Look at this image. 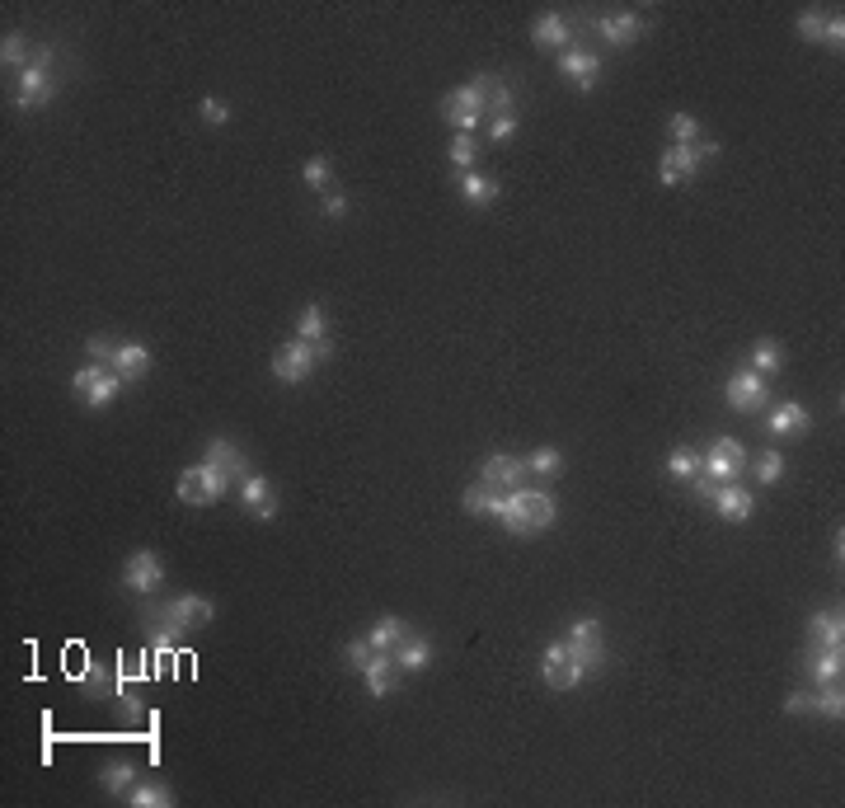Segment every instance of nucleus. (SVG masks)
Here are the masks:
<instances>
[{
    "mask_svg": "<svg viewBox=\"0 0 845 808\" xmlns=\"http://www.w3.org/2000/svg\"><path fill=\"white\" fill-rule=\"evenodd\" d=\"M498 522H503L512 536H540V531H550L554 527V498H550V489H536V484L507 489Z\"/></svg>",
    "mask_w": 845,
    "mask_h": 808,
    "instance_id": "1",
    "label": "nucleus"
},
{
    "mask_svg": "<svg viewBox=\"0 0 845 808\" xmlns=\"http://www.w3.org/2000/svg\"><path fill=\"white\" fill-rule=\"evenodd\" d=\"M212 616H216V606L207 602V597L184 592V597H165L160 606H151V611H146V625H151L155 635L184 639V635H193V630H202Z\"/></svg>",
    "mask_w": 845,
    "mask_h": 808,
    "instance_id": "2",
    "label": "nucleus"
},
{
    "mask_svg": "<svg viewBox=\"0 0 845 808\" xmlns=\"http://www.w3.org/2000/svg\"><path fill=\"white\" fill-rule=\"evenodd\" d=\"M498 90V76H475L470 85H456V90L442 94V118L456 132L465 137H475V127L484 123V113H489V99Z\"/></svg>",
    "mask_w": 845,
    "mask_h": 808,
    "instance_id": "3",
    "label": "nucleus"
},
{
    "mask_svg": "<svg viewBox=\"0 0 845 808\" xmlns=\"http://www.w3.org/2000/svg\"><path fill=\"white\" fill-rule=\"evenodd\" d=\"M52 62H57V47H38L33 62L19 71V99L15 109L19 113H38L57 99V76H52Z\"/></svg>",
    "mask_w": 845,
    "mask_h": 808,
    "instance_id": "4",
    "label": "nucleus"
},
{
    "mask_svg": "<svg viewBox=\"0 0 845 808\" xmlns=\"http://www.w3.org/2000/svg\"><path fill=\"white\" fill-rule=\"evenodd\" d=\"M123 376L113 372V367H99V362H85V367H76V376H71V390H76V400L90 409V414H104L108 404L123 395Z\"/></svg>",
    "mask_w": 845,
    "mask_h": 808,
    "instance_id": "5",
    "label": "nucleus"
},
{
    "mask_svg": "<svg viewBox=\"0 0 845 808\" xmlns=\"http://www.w3.org/2000/svg\"><path fill=\"white\" fill-rule=\"evenodd\" d=\"M709 156H719V141H695V146H667L658 160V184L662 188H681L691 184L695 174H700V165H705Z\"/></svg>",
    "mask_w": 845,
    "mask_h": 808,
    "instance_id": "6",
    "label": "nucleus"
},
{
    "mask_svg": "<svg viewBox=\"0 0 845 808\" xmlns=\"http://www.w3.org/2000/svg\"><path fill=\"white\" fill-rule=\"evenodd\" d=\"M564 644H569V653L587 668V677L606 672V630H601L597 616H583V621H573V625H569V635H564Z\"/></svg>",
    "mask_w": 845,
    "mask_h": 808,
    "instance_id": "7",
    "label": "nucleus"
},
{
    "mask_svg": "<svg viewBox=\"0 0 845 808\" xmlns=\"http://www.w3.org/2000/svg\"><path fill=\"white\" fill-rule=\"evenodd\" d=\"M315 367H320V358H315V343H306V339H287L273 353V381H282V386H301V381H310Z\"/></svg>",
    "mask_w": 845,
    "mask_h": 808,
    "instance_id": "8",
    "label": "nucleus"
},
{
    "mask_svg": "<svg viewBox=\"0 0 845 808\" xmlns=\"http://www.w3.org/2000/svg\"><path fill=\"white\" fill-rule=\"evenodd\" d=\"M540 677H545V686H554V691H573V686L587 682V668L569 653L564 639H554L550 649H545V658H540Z\"/></svg>",
    "mask_w": 845,
    "mask_h": 808,
    "instance_id": "9",
    "label": "nucleus"
},
{
    "mask_svg": "<svg viewBox=\"0 0 845 808\" xmlns=\"http://www.w3.org/2000/svg\"><path fill=\"white\" fill-rule=\"evenodd\" d=\"M728 404L738 409V414H761L770 404V381L766 376H756L752 367H738V372L728 376V386H723Z\"/></svg>",
    "mask_w": 845,
    "mask_h": 808,
    "instance_id": "10",
    "label": "nucleus"
},
{
    "mask_svg": "<svg viewBox=\"0 0 845 808\" xmlns=\"http://www.w3.org/2000/svg\"><path fill=\"white\" fill-rule=\"evenodd\" d=\"M700 470L714 475V480H738L742 470H747V447H742L738 437H714L700 456Z\"/></svg>",
    "mask_w": 845,
    "mask_h": 808,
    "instance_id": "11",
    "label": "nucleus"
},
{
    "mask_svg": "<svg viewBox=\"0 0 845 808\" xmlns=\"http://www.w3.org/2000/svg\"><path fill=\"white\" fill-rule=\"evenodd\" d=\"M479 480L493 484V489H522V484H531V470H526L522 456H507V451H493V456H484V466H479Z\"/></svg>",
    "mask_w": 845,
    "mask_h": 808,
    "instance_id": "12",
    "label": "nucleus"
},
{
    "mask_svg": "<svg viewBox=\"0 0 845 808\" xmlns=\"http://www.w3.org/2000/svg\"><path fill=\"white\" fill-rule=\"evenodd\" d=\"M240 503H245V513L254 522H277V489L259 470H249L245 480H240Z\"/></svg>",
    "mask_w": 845,
    "mask_h": 808,
    "instance_id": "13",
    "label": "nucleus"
},
{
    "mask_svg": "<svg viewBox=\"0 0 845 808\" xmlns=\"http://www.w3.org/2000/svg\"><path fill=\"white\" fill-rule=\"evenodd\" d=\"M123 583L132 592H141V597H151V592L165 583V560H160L155 550H132V560H127V569H123Z\"/></svg>",
    "mask_w": 845,
    "mask_h": 808,
    "instance_id": "14",
    "label": "nucleus"
},
{
    "mask_svg": "<svg viewBox=\"0 0 845 808\" xmlns=\"http://www.w3.org/2000/svg\"><path fill=\"white\" fill-rule=\"evenodd\" d=\"M714 513H719L723 522L742 527V522H752V513H756V494L747 489V484H738V480H723L719 494H714Z\"/></svg>",
    "mask_w": 845,
    "mask_h": 808,
    "instance_id": "15",
    "label": "nucleus"
},
{
    "mask_svg": "<svg viewBox=\"0 0 845 808\" xmlns=\"http://www.w3.org/2000/svg\"><path fill=\"white\" fill-rule=\"evenodd\" d=\"M559 76L569 80V85H578V90H592L601 80V57L573 43L569 52H559Z\"/></svg>",
    "mask_w": 845,
    "mask_h": 808,
    "instance_id": "16",
    "label": "nucleus"
},
{
    "mask_svg": "<svg viewBox=\"0 0 845 808\" xmlns=\"http://www.w3.org/2000/svg\"><path fill=\"white\" fill-rule=\"evenodd\" d=\"M644 15L639 10H615V15H601L597 19V33H601V43H611V47H630V43H639L644 38Z\"/></svg>",
    "mask_w": 845,
    "mask_h": 808,
    "instance_id": "17",
    "label": "nucleus"
},
{
    "mask_svg": "<svg viewBox=\"0 0 845 808\" xmlns=\"http://www.w3.org/2000/svg\"><path fill=\"white\" fill-rule=\"evenodd\" d=\"M400 663H395V653H371V663L362 668V682H367L371 700H385L400 691Z\"/></svg>",
    "mask_w": 845,
    "mask_h": 808,
    "instance_id": "18",
    "label": "nucleus"
},
{
    "mask_svg": "<svg viewBox=\"0 0 845 808\" xmlns=\"http://www.w3.org/2000/svg\"><path fill=\"white\" fill-rule=\"evenodd\" d=\"M766 428H770V437H799V433H808V428H813V414H808L799 400L770 404Z\"/></svg>",
    "mask_w": 845,
    "mask_h": 808,
    "instance_id": "19",
    "label": "nucleus"
},
{
    "mask_svg": "<svg viewBox=\"0 0 845 808\" xmlns=\"http://www.w3.org/2000/svg\"><path fill=\"white\" fill-rule=\"evenodd\" d=\"M531 38H536V47H559V52H569L573 47V19L564 15V10H545V15L536 19Z\"/></svg>",
    "mask_w": 845,
    "mask_h": 808,
    "instance_id": "20",
    "label": "nucleus"
},
{
    "mask_svg": "<svg viewBox=\"0 0 845 808\" xmlns=\"http://www.w3.org/2000/svg\"><path fill=\"white\" fill-rule=\"evenodd\" d=\"M202 461H212V466L231 470L235 480H245L249 475V456L240 442H231V437H207V451H202Z\"/></svg>",
    "mask_w": 845,
    "mask_h": 808,
    "instance_id": "21",
    "label": "nucleus"
},
{
    "mask_svg": "<svg viewBox=\"0 0 845 808\" xmlns=\"http://www.w3.org/2000/svg\"><path fill=\"white\" fill-rule=\"evenodd\" d=\"M803 658H808V677H813L817 686L841 682V672H845V649H813V644H803Z\"/></svg>",
    "mask_w": 845,
    "mask_h": 808,
    "instance_id": "22",
    "label": "nucleus"
},
{
    "mask_svg": "<svg viewBox=\"0 0 845 808\" xmlns=\"http://www.w3.org/2000/svg\"><path fill=\"white\" fill-rule=\"evenodd\" d=\"M808 644L813 649H845V616L841 611H817L808 621Z\"/></svg>",
    "mask_w": 845,
    "mask_h": 808,
    "instance_id": "23",
    "label": "nucleus"
},
{
    "mask_svg": "<svg viewBox=\"0 0 845 808\" xmlns=\"http://www.w3.org/2000/svg\"><path fill=\"white\" fill-rule=\"evenodd\" d=\"M113 372L123 376L127 386H132V381H146V372H151V348H146V343H118Z\"/></svg>",
    "mask_w": 845,
    "mask_h": 808,
    "instance_id": "24",
    "label": "nucleus"
},
{
    "mask_svg": "<svg viewBox=\"0 0 845 808\" xmlns=\"http://www.w3.org/2000/svg\"><path fill=\"white\" fill-rule=\"evenodd\" d=\"M456 188H461V198L470 202V207H489V202L503 198V184H498V179H489V174H479V170L456 174Z\"/></svg>",
    "mask_w": 845,
    "mask_h": 808,
    "instance_id": "25",
    "label": "nucleus"
},
{
    "mask_svg": "<svg viewBox=\"0 0 845 808\" xmlns=\"http://www.w3.org/2000/svg\"><path fill=\"white\" fill-rule=\"evenodd\" d=\"M132 785H137V766H132V762L113 757V762L99 766V790H104L108 799H127V794H132Z\"/></svg>",
    "mask_w": 845,
    "mask_h": 808,
    "instance_id": "26",
    "label": "nucleus"
},
{
    "mask_svg": "<svg viewBox=\"0 0 845 808\" xmlns=\"http://www.w3.org/2000/svg\"><path fill=\"white\" fill-rule=\"evenodd\" d=\"M432 639L418 635V630H409V639H404L400 649H395V663H400V672L409 677V672H428L432 668Z\"/></svg>",
    "mask_w": 845,
    "mask_h": 808,
    "instance_id": "27",
    "label": "nucleus"
},
{
    "mask_svg": "<svg viewBox=\"0 0 845 808\" xmlns=\"http://www.w3.org/2000/svg\"><path fill=\"white\" fill-rule=\"evenodd\" d=\"M409 630H414V625L404 621V616H381V621H371L367 639H371V649L376 653H395L404 639H409Z\"/></svg>",
    "mask_w": 845,
    "mask_h": 808,
    "instance_id": "28",
    "label": "nucleus"
},
{
    "mask_svg": "<svg viewBox=\"0 0 845 808\" xmlns=\"http://www.w3.org/2000/svg\"><path fill=\"white\" fill-rule=\"evenodd\" d=\"M503 498H507L503 489H493V484L475 480L470 489H465L461 503H465V513H470V517H498V513H503Z\"/></svg>",
    "mask_w": 845,
    "mask_h": 808,
    "instance_id": "29",
    "label": "nucleus"
},
{
    "mask_svg": "<svg viewBox=\"0 0 845 808\" xmlns=\"http://www.w3.org/2000/svg\"><path fill=\"white\" fill-rule=\"evenodd\" d=\"M123 804L127 808H174V790H169V780H137Z\"/></svg>",
    "mask_w": 845,
    "mask_h": 808,
    "instance_id": "30",
    "label": "nucleus"
},
{
    "mask_svg": "<svg viewBox=\"0 0 845 808\" xmlns=\"http://www.w3.org/2000/svg\"><path fill=\"white\" fill-rule=\"evenodd\" d=\"M747 367H752L756 376H775V372H784V348L775 339H756L752 343V353H747Z\"/></svg>",
    "mask_w": 845,
    "mask_h": 808,
    "instance_id": "31",
    "label": "nucleus"
},
{
    "mask_svg": "<svg viewBox=\"0 0 845 808\" xmlns=\"http://www.w3.org/2000/svg\"><path fill=\"white\" fill-rule=\"evenodd\" d=\"M198 480H202V498L207 503H221V498L235 489V475L231 470H221V466H212V461H198Z\"/></svg>",
    "mask_w": 845,
    "mask_h": 808,
    "instance_id": "32",
    "label": "nucleus"
},
{
    "mask_svg": "<svg viewBox=\"0 0 845 808\" xmlns=\"http://www.w3.org/2000/svg\"><path fill=\"white\" fill-rule=\"evenodd\" d=\"M526 470L540 475V480H559V475H564V451H559V447H536L531 456H526Z\"/></svg>",
    "mask_w": 845,
    "mask_h": 808,
    "instance_id": "33",
    "label": "nucleus"
},
{
    "mask_svg": "<svg viewBox=\"0 0 845 808\" xmlns=\"http://www.w3.org/2000/svg\"><path fill=\"white\" fill-rule=\"evenodd\" d=\"M813 715L836 719V724H841V719H845V691H841V682L817 686V696H813Z\"/></svg>",
    "mask_w": 845,
    "mask_h": 808,
    "instance_id": "34",
    "label": "nucleus"
},
{
    "mask_svg": "<svg viewBox=\"0 0 845 808\" xmlns=\"http://www.w3.org/2000/svg\"><path fill=\"white\" fill-rule=\"evenodd\" d=\"M446 160L456 165V174L475 170V160H479V141H475V137H465V132H456V137L446 141Z\"/></svg>",
    "mask_w": 845,
    "mask_h": 808,
    "instance_id": "35",
    "label": "nucleus"
},
{
    "mask_svg": "<svg viewBox=\"0 0 845 808\" xmlns=\"http://www.w3.org/2000/svg\"><path fill=\"white\" fill-rule=\"evenodd\" d=\"M296 339H306V343H320V339H329V325H324V311L310 301V306H301V315H296Z\"/></svg>",
    "mask_w": 845,
    "mask_h": 808,
    "instance_id": "36",
    "label": "nucleus"
},
{
    "mask_svg": "<svg viewBox=\"0 0 845 808\" xmlns=\"http://www.w3.org/2000/svg\"><path fill=\"white\" fill-rule=\"evenodd\" d=\"M301 179H306L310 193H329V184H334V165L324 156H310L306 165H301Z\"/></svg>",
    "mask_w": 845,
    "mask_h": 808,
    "instance_id": "37",
    "label": "nucleus"
},
{
    "mask_svg": "<svg viewBox=\"0 0 845 808\" xmlns=\"http://www.w3.org/2000/svg\"><path fill=\"white\" fill-rule=\"evenodd\" d=\"M174 494H179V503H188V508H207V498H202V480H198V466H184V470H179V484H174Z\"/></svg>",
    "mask_w": 845,
    "mask_h": 808,
    "instance_id": "38",
    "label": "nucleus"
},
{
    "mask_svg": "<svg viewBox=\"0 0 845 808\" xmlns=\"http://www.w3.org/2000/svg\"><path fill=\"white\" fill-rule=\"evenodd\" d=\"M667 475H672V480H695V475H700V451L676 447L672 456H667Z\"/></svg>",
    "mask_w": 845,
    "mask_h": 808,
    "instance_id": "39",
    "label": "nucleus"
},
{
    "mask_svg": "<svg viewBox=\"0 0 845 808\" xmlns=\"http://www.w3.org/2000/svg\"><path fill=\"white\" fill-rule=\"evenodd\" d=\"M667 132H672V146H695V141L705 137L691 113H672V118H667Z\"/></svg>",
    "mask_w": 845,
    "mask_h": 808,
    "instance_id": "40",
    "label": "nucleus"
},
{
    "mask_svg": "<svg viewBox=\"0 0 845 808\" xmlns=\"http://www.w3.org/2000/svg\"><path fill=\"white\" fill-rule=\"evenodd\" d=\"M752 470H756V480H761V484H780L784 480V456L775 447H766L761 456H756Z\"/></svg>",
    "mask_w": 845,
    "mask_h": 808,
    "instance_id": "41",
    "label": "nucleus"
},
{
    "mask_svg": "<svg viewBox=\"0 0 845 808\" xmlns=\"http://www.w3.org/2000/svg\"><path fill=\"white\" fill-rule=\"evenodd\" d=\"M198 113H202V123H212V127H226L235 118L231 99H221V94H207V99L198 104Z\"/></svg>",
    "mask_w": 845,
    "mask_h": 808,
    "instance_id": "42",
    "label": "nucleus"
},
{
    "mask_svg": "<svg viewBox=\"0 0 845 808\" xmlns=\"http://www.w3.org/2000/svg\"><path fill=\"white\" fill-rule=\"evenodd\" d=\"M827 15L831 10H803L799 19H794V29H799L803 43H822V29H827Z\"/></svg>",
    "mask_w": 845,
    "mask_h": 808,
    "instance_id": "43",
    "label": "nucleus"
},
{
    "mask_svg": "<svg viewBox=\"0 0 845 808\" xmlns=\"http://www.w3.org/2000/svg\"><path fill=\"white\" fill-rule=\"evenodd\" d=\"M371 639L362 635V639H348V644H343V663H348V672H357V677H362V668H367L371 663Z\"/></svg>",
    "mask_w": 845,
    "mask_h": 808,
    "instance_id": "44",
    "label": "nucleus"
},
{
    "mask_svg": "<svg viewBox=\"0 0 845 808\" xmlns=\"http://www.w3.org/2000/svg\"><path fill=\"white\" fill-rule=\"evenodd\" d=\"M0 62H5V66H19V71H24V66L33 62V57H29V43H24L19 33H5V43H0Z\"/></svg>",
    "mask_w": 845,
    "mask_h": 808,
    "instance_id": "45",
    "label": "nucleus"
},
{
    "mask_svg": "<svg viewBox=\"0 0 845 808\" xmlns=\"http://www.w3.org/2000/svg\"><path fill=\"white\" fill-rule=\"evenodd\" d=\"M113 353H118V343L108 339V334H94L85 343V362H99V367H113Z\"/></svg>",
    "mask_w": 845,
    "mask_h": 808,
    "instance_id": "46",
    "label": "nucleus"
},
{
    "mask_svg": "<svg viewBox=\"0 0 845 808\" xmlns=\"http://www.w3.org/2000/svg\"><path fill=\"white\" fill-rule=\"evenodd\" d=\"M80 686H85L90 696H108V668H99L94 658H85V677H80Z\"/></svg>",
    "mask_w": 845,
    "mask_h": 808,
    "instance_id": "47",
    "label": "nucleus"
},
{
    "mask_svg": "<svg viewBox=\"0 0 845 808\" xmlns=\"http://www.w3.org/2000/svg\"><path fill=\"white\" fill-rule=\"evenodd\" d=\"M489 137L503 146V141H512L517 137V113H493V123H489Z\"/></svg>",
    "mask_w": 845,
    "mask_h": 808,
    "instance_id": "48",
    "label": "nucleus"
},
{
    "mask_svg": "<svg viewBox=\"0 0 845 808\" xmlns=\"http://www.w3.org/2000/svg\"><path fill=\"white\" fill-rule=\"evenodd\" d=\"M822 43L841 57V47H845V19L841 15H827V29H822Z\"/></svg>",
    "mask_w": 845,
    "mask_h": 808,
    "instance_id": "49",
    "label": "nucleus"
},
{
    "mask_svg": "<svg viewBox=\"0 0 845 808\" xmlns=\"http://www.w3.org/2000/svg\"><path fill=\"white\" fill-rule=\"evenodd\" d=\"M348 207H353V202H348V193H338V188H329V193H324V217H329V221H343V217H348Z\"/></svg>",
    "mask_w": 845,
    "mask_h": 808,
    "instance_id": "50",
    "label": "nucleus"
},
{
    "mask_svg": "<svg viewBox=\"0 0 845 808\" xmlns=\"http://www.w3.org/2000/svg\"><path fill=\"white\" fill-rule=\"evenodd\" d=\"M784 715H813V696L808 691H789L784 696Z\"/></svg>",
    "mask_w": 845,
    "mask_h": 808,
    "instance_id": "51",
    "label": "nucleus"
},
{
    "mask_svg": "<svg viewBox=\"0 0 845 808\" xmlns=\"http://www.w3.org/2000/svg\"><path fill=\"white\" fill-rule=\"evenodd\" d=\"M719 484H723V480H714V475H705V470H700V475L691 480V489H695V498H705V503H714V494H719Z\"/></svg>",
    "mask_w": 845,
    "mask_h": 808,
    "instance_id": "52",
    "label": "nucleus"
},
{
    "mask_svg": "<svg viewBox=\"0 0 845 808\" xmlns=\"http://www.w3.org/2000/svg\"><path fill=\"white\" fill-rule=\"evenodd\" d=\"M841 550H845V536H841V527H836V531H831V564H836V569H841V564H845V555H841Z\"/></svg>",
    "mask_w": 845,
    "mask_h": 808,
    "instance_id": "53",
    "label": "nucleus"
}]
</instances>
